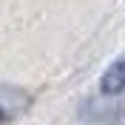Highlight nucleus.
I'll return each mask as SVG.
<instances>
[{"label":"nucleus","instance_id":"obj_2","mask_svg":"<svg viewBox=\"0 0 125 125\" xmlns=\"http://www.w3.org/2000/svg\"><path fill=\"white\" fill-rule=\"evenodd\" d=\"M100 88H102V94H111V97L125 91V57L108 65V71L100 80Z\"/></svg>","mask_w":125,"mask_h":125},{"label":"nucleus","instance_id":"obj_1","mask_svg":"<svg viewBox=\"0 0 125 125\" xmlns=\"http://www.w3.org/2000/svg\"><path fill=\"white\" fill-rule=\"evenodd\" d=\"M31 97L23 91V88H9V85H0V122L11 119L14 114L29 108Z\"/></svg>","mask_w":125,"mask_h":125}]
</instances>
